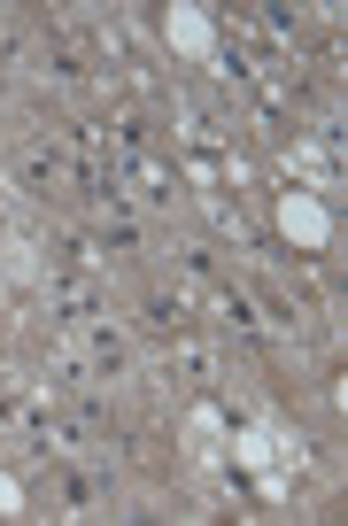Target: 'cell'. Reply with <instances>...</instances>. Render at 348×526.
Instances as JSON below:
<instances>
[{
  "mask_svg": "<svg viewBox=\"0 0 348 526\" xmlns=\"http://www.w3.org/2000/svg\"><path fill=\"white\" fill-rule=\"evenodd\" d=\"M287 233H294V240H318V233H325V217H318L310 202H302V194L287 202Z\"/></svg>",
  "mask_w": 348,
  "mask_h": 526,
  "instance_id": "obj_1",
  "label": "cell"
}]
</instances>
